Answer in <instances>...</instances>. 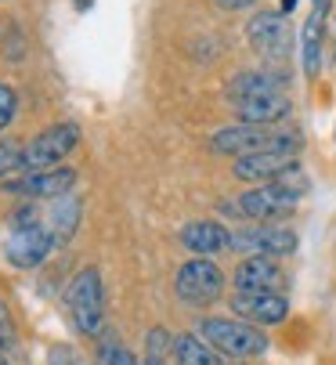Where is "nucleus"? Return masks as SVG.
I'll list each match as a JSON object with an SVG mask.
<instances>
[{"label": "nucleus", "instance_id": "6ab92c4d", "mask_svg": "<svg viewBox=\"0 0 336 365\" xmlns=\"http://www.w3.org/2000/svg\"><path fill=\"white\" fill-rule=\"evenodd\" d=\"M76 225H80V199H76V195L54 199V210H51V232H54V242L73 239Z\"/></svg>", "mask_w": 336, "mask_h": 365}, {"label": "nucleus", "instance_id": "c85d7f7f", "mask_svg": "<svg viewBox=\"0 0 336 365\" xmlns=\"http://www.w3.org/2000/svg\"><path fill=\"white\" fill-rule=\"evenodd\" d=\"M141 365H163V358H145Z\"/></svg>", "mask_w": 336, "mask_h": 365}, {"label": "nucleus", "instance_id": "b1692460", "mask_svg": "<svg viewBox=\"0 0 336 365\" xmlns=\"http://www.w3.org/2000/svg\"><path fill=\"white\" fill-rule=\"evenodd\" d=\"M0 365H33V361H29L26 347L15 340V344H8V347H0Z\"/></svg>", "mask_w": 336, "mask_h": 365}, {"label": "nucleus", "instance_id": "ddd939ff", "mask_svg": "<svg viewBox=\"0 0 336 365\" xmlns=\"http://www.w3.org/2000/svg\"><path fill=\"white\" fill-rule=\"evenodd\" d=\"M235 113L243 123H253V127H275L282 123L290 113H293V101L286 94H260V98H246V101H235Z\"/></svg>", "mask_w": 336, "mask_h": 365}, {"label": "nucleus", "instance_id": "a878e982", "mask_svg": "<svg viewBox=\"0 0 336 365\" xmlns=\"http://www.w3.org/2000/svg\"><path fill=\"white\" fill-rule=\"evenodd\" d=\"M101 365H138V361H134V354H131L127 347H112V344H108V347L101 351Z\"/></svg>", "mask_w": 336, "mask_h": 365}, {"label": "nucleus", "instance_id": "aec40b11", "mask_svg": "<svg viewBox=\"0 0 336 365\" xmlns=\"http://www.w3.org/2000/svg\"><path fill=\"white\" fill-rule=\"evenodd\" d=\"M19 170H26V145L15 138H0V178H15Z\"/></svg>", "mask_w": 336, "mask_h": 365}, {"label": "nucleus", "instance_id": "412c9836", "mask_svg": "<svg viewBox=\"0 0 336 365\" xmlns=\"http://www.w3.org/2000/svg\"><path fill=\"white\" fill-rule=\"evenodd\" d=\"M15 109H19V94H15V87H11V83H0V130L11 127Z\"/></svg>", "mask_w": 336, "mask_h": 365}, {"label": "nucleus", "instance_id": "4468645a", "mask_svg": "<svg viewBox=\"0 0 336 365\" xmlns=\"http://www.w3.org/2000/svg\"><path fill=\"white\" fill-rule=\"evenodd\" d=\"M297 163V155L290 152H257V155H243V160H235L232 174L239 181H275L282 170H290Z\"/></svg>", "mask_w": 336, "mask_h": 365}, {"label": "nucleus", "instance_id": "2eb2a0df", "mask_svg": "<svg viewBox=\"0 0 336 365\" xmlns=\"http://www.w3.org/2000/svg\"><path fill=\"white\" fill-rule=\"evenodd\" d=\"M228 228L217 225V221H192L181 228V242L199 253V257H210V253H220V250H228Z\"/></svg>", "mask_w": 336, "mask_h": 365}, {"label": "nucleus", "instance_id": "423d86ee", "mask_svg": "<svg viewBox=\"0 0 336 365\" xmlns=\"http://www.w3.org/2000/svg\"><path fill=\"white\" fill-rule=\"evenodd\" d=\"M80 145V127L76 123H54L40 130L26 145V170H54L62 167V160Z\"/></svg>", "mask_w": 336, "mask_h": 365}, {"label": "nucleus", "instance_id": "20e7f679", "mask_svg": "<svg viewBox=\"0 0 336 365\" xmlns=\"http://www.w3.org/2000/svg\"><path fill=\"white\" fill-rule=\"evenodd\" d=\"M297 202H300V192L286 188L282 181H268V185L246 192V195L239 199V206H228V210L239 214V217H250V221H257V225H271V221H278V217L293 214Z\"/></svg>", "mask_w": 336, "mask_h": 365}, {"label": "nucleus", "instance_id": "9b49d317", "mask_svg": "<svg viewBox=\"0 0 336 365\" xmlns=\"http://www.w3.org/2000/svg\"><path fill=\"white\" fill-rule=\"evenodd\" d=\"M232 311L250 326H282L290 319V300L282 293H235Z\"/></svg>", "mask_w": 336, "mask_h": 365}, {"label": "nucleus", "instance_id": "39448f33", "mask_svg": "<svg viewBox=\"0 0 336 365\" xmlns=\"http://www.w3.org/2000/svg\"><path fill=\"white\" fill-rule=\"evenodd\" d=\"M246 36H250V47L268 62H286L290 51H293V29H290L282 11L253 15L250 26H246Z\"/></svg>", "mask_w": 336, "mask_h": 365}, {"label": "nucleus", "instance_id": "0eeeda50", "mask_svg": "<svg viewBox=\"0 0 336 365\" xmlns=\"http://www.w3.org/2000/svg\"><path fill=\"white\" fill-rule=\"evenodd\" d=\"M174 289L185 304L192 307H206L213 300H220V289H224V275L213 260L199 257V260H185L178 268V279H174Z\"/></svg>", "mask_w": 336, "mask_h": 365}, {"label": "nucleus", "instance_id": "7ed1b4c3", "mask_svg": "<svg viewBox=\"0 0 336 365\" xmlns=\"http://www.w3.org/2000/svg\"><path fill=\"white\" fill-rule=\"evenodd\" d=\"M69 311H73V322L80 333L98 336L105 329V289H101V275L98 268H83L73 282H69Z\"/></svg>", "mask_w": 336, "mask_h": 365}, {"label": "nucleus", "instance_id": "dca6fc26", "mask_svg": "<svg viewBox=\"0 0 336 365\" xmlns=\"http://www.w3.org/2000/svg\"><path fill=\"white\" fill-rule=\"evenodd\" d=\"M174 358H178V365H232V358H224L220 351H213L199 333L174 336Z\"/></svg>", "mask_w": 336, "mask_h": 365}, {"label": "nucleus", "instance_id": "f03ea898", "mask_svg": "<svg viewBox=\"0 0 336 365\" xmlns=\"http://www.w3.org/2000/svg\"><path fill=\"white\" fill-rule=\"evenodd\" d=\"M195 333L224 358H257L268 351V336L239 319H199Z\"/></svg>", "mask_w": 336, "mask_h": 365}, {"label": "nucleus", "instance_id": "f3484780", "mask_svg": "<svg viewBox=\"0 0 336 365\" xmlns=\"http://www.w3.org/2000/svg\"><path fill=\"white\" fill-rule=\"evenodd\" d=\"M282 87H286V76H278V73H239L228 83V94L232 101H246L260 94H282Z\"/></svg>", "mask_w": 336, "mask_h": 365}, {"label": "nucleus", "instance_id": "5701e85b", "mask_svg": "<svg viewBox=\"0 0 336 365\" xmlns=\"http://www.w3.org/2000/svg\"><path fill=\"white\" fill-rule=\"evenodd\" d=\"M15 340H19V333H15V319H11L8 304L0 300V347H8V344H15Z\"/></svg>", "mask_w": 336, "mask_h": 365}, {"label": "nucleus", "instance_id": "a211bd4d", "mask_svg": "<svg viewBox=\"0 0 336 365\" xmlns=\"http://www.w3.org/2000/svg\"><path fill=\"white\" fill-rule=\"evenodd\" d=\"M322 22H325V11H311L307 22H304V36H300V58H304V73L307 80L318 76L322 69Z\"/></svg>", "mask_w": 336, "mask_h": 365}, {"label": "nucleus", "instance_id": "6e6552de", "mask_svg": "<svg viewBox=\"0 0 336 365\" xmlns=\"http://www.w3.org/2000/svg\"><path fill=\"white\" fill-rule=\"evenodd\" d=\"M228 250H239L246 257H286L297 250V232L286 225H253L228 235Z\"/></svg>", "mask_w": 336, "mask_h": 365}, {"label": "nucleus", "instance_id": "cd10ccee", "mask_svg": "<svg viewBox=\"0 0 336 365\" xmlns=\"http://www.w3.org/2000/svg\"><path fill=\"white\" fill-rule=\"evenodd\" d=\"M297 8V0H282V11H293Z\"/></svg>", "mask_w": 336, "mask_h": 365}, {"label": "nucleus", "instance_id": "f8f14e48", "mask_svg": "<svg viewBox=\"0 0 336 365\" xmlns=\"http://www.w3.org/2000/svg\"><path fill=\"white\" fill-rule=\"evenodd\" d=\"M235 289L239 293H282L286 272L278 268L275 257H246L235 268Z\"/></svg>", "mask_w": 336, "mask_h": 365}, {"label": "nucleus", "instance_id": "f257e3e1", "mask_svg": "<svg viewBox=\"0 0 336 365\" xmlns=\"http://www.w3.org/2000/svg\"><path fill=\"white\" fill-rule=\"evenodd\" d=\"M210 148L220 155H257V152H300V138L290 130H278V127H253V123H235V127H224L210 138Z\"/></svg>", "mask_w": 336, "mask_h": 365}, {"label": "nucleus", "instance_id": "c756f323", "mask_svg": "<svg viewBox=\"0 0 336 365\" xmlns=\"http://www.w3.org/2000/svg\"><path fill=\"white\" fill-rule=\"evenodd\" d=\"M315 8H318V11H325V8H329V0H315Z\"/></svg>", "mask_w": 336, "mask_h": 365}, {"label": "nucleus", "instance_id": "1a4fd4ad", "mask_svg": "<svg viewBox=\"0 0 336 365\" xmlns=\"http://www.w3.org/2000/svg\"><path fill=\"white\" fill-rule=\"evenodd\" d=\"M54 246H58V242H54V232L33 221V225H22V228L11 232L4 253H8V260H11L15 268H36V264H44V260H47V253Z\"/></svg>", "mask_w": 336, "mask_h": 365}, {"label": "nucleus", "instance_id": "9d476101", "mask_svg": "<svg viewBox=\"0 0 336 365\" xmlns=\"http://www.w3.org/2000/svg\"><path fill=\"white\" fill-rule=\"evenodd\" d=\"M76 185V170L73 167H54V170H29L15 181H4L8 192L26 195V199H62L69 195V188Z\"/></svg>", "mask_w": 336, "mask_h": 365}, {"label": "nucleus", "instance_id": "bb28decb", "mask_svg": "<svg viewBox=\"0 0 336 365\" xmlns=\"http://www.w3.org/2000/svg\"><path fill=\"white\" fill-rule=\"evenodd\" d=\"M217 4H220L224 11H246V8L257 4V0H217Z\"/></svg>", "mask_w": 336, "mask_h": 365}, {"label": "nucleus", "instance_id": "4be33fe9", "mask_svg": "<svg viewBox=\"0 0 336 365\" xmlns=\"http://www.w3.org/2000/svg\"><path fill=\"white\" fill-rule=\"evenodd\" d=\"M47 365H83V358L69 347V344H54L47 351Z\"/></svg>", "mask_w": 336, "mask_h": 365}, {"label": "nucleus", "instance_id": "393cba45", "mask_svg": "<svg viewBox=\"0 0 336 365\" xmlns=\"http://www.w3.org/2000/svg\"><path fill=\"white\" fill-rule=\"evenodd\" d=\"M163 351H174V336H166L163 329L148 333V358H163Z\"/></svg>", "mask_w": 336, "mask_h": 365}]
</instances>
